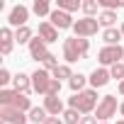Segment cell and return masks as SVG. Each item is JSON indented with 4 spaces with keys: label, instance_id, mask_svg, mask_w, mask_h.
Instances as JSON below:
<instances>
[{
    "label": "cell",
    "instance_id": "22",
    "mask_svg": "<svg viewBox=\"0 0 124 124\" xmlns=\"http://www.w3.org/2000/svg\"><path fill=\"white\" fill-rule=\"evenodd\" d=\"M27 117H29V122H34V124H44V122L49 119V112H46L44 107H32V112H29Z\"/></svg>",
    "mask_w": 124,
    "mask_h": 124
},
{
    "label": "cell",
    "instance_id": "12",
    "mask_svg": "<svg viewBox=\"0 0 124 124\" xmlns=\"http://www.w3.org/2000/svg\"><path fill=\"white\" fill-rule=\"evenodd\" d=\"M44 109L49 112V117H61L66 109H63V102H61L58 95H46L44 97Z\"/></svg>",
    "mask_w": 124,
    "mask_h": 124
},
{
    "label": "cell",
    "instance_id": "5",
    "mask_svg": "<svg viewBox=\"0 0 124 124\" xmlns=\"http://www.w3.org/2000/svg\"><path fill=\"white\" fill-rule=\"evenodd\" d=\"M51 80H54V76H49L46 68H37V71L32 73V90L46 97V95H49V85H51Z\"/></svg>",
    "mask_w": 124,
    "mask_h": 124
},
{
    "label": "cell",
    "instance_id": "30",
    "mask_svg": "<svg viewBox=\"0 0 124 124\" xmlns=\"http://www.w3.org/2000/svg\"><path fill=\"white\" fill-rule=\"evenodd\" d=\"M12 78H15V76H10V71H8V68H0V85L12 83Z\"/></svg>",
    "mask_w": 124,
    "mask_h": 124
},
{
    "label": "cell",
    "instance_id": "19",
    "mask_svg": "<svg viewBox=\"0 0 124 124\" xmlns=\"http://www.w3.org/2000/svg\"><path fill=\"white\" fill-rule=\"evenodd\" d=\"M97 22H100V27L112 29V27H114V22H117V12H112V10H102V12H100V17H97Z\"/></svg>",
    "mask_w": 124,
    "mask_h": 124
},
{
    "label": "cell",
    "instance_id": "2",
    "mask_svg": "<svg viewBox=\"0 0 124 124\" xmlns=\"http://www.w3.org/2000/svg\"><path fill=\"white\" fill-rule=\"evenodd\" d=\"M97 105H100L97 90H93V88H85L83 93H76V95L68 100V107L78 109L80 114H90L93 109H97Z\"/></svg>",
    "mask_w": 124,
    "mask_h": 124
},
{
    "label": "cell",
    "instance_id": "32",
    "mask_svg": "<svg viewBox=\"0 0 124 124\" xmlns=\"http://www.w3.org/2000/svg\"><path fill=\"white\" fill-rule=\"evenodd\" d=\"M80 124H100V122H97V117H90V114H83Z\"/></svg>",
    "mask_w": 124,
    "mask_h": 124
},
{
    "label": "cell",
    "instance_id": "4",
    "mask_svg": "<svg viewBox=\"0 0 124 124\" xmlns=\"http://www.w3.org/2000/svg\"><path fill=\"white\" fill-rule=\"evenodd\" d=\"M97 61L102 63V68L105 66H114V63H122L124 61V49L122 46H102L100 51H97Z\"/></svg>",
    "mask_w": 124,
    "mask_h": 124
},
{
    "label": "cell",
    "instance_id": "15",
    "mask_svg": "<svg viewBox=\"0 0 124 124\" xmlns=\"http://www.w3.org/2000/svg\"><path fill=\"white\" fill-rule=\"evenodd\" d=\"M12 90H17V93H22V95H29V93H34V90H32V76L17 73V76L12 78Z\"/></svg>",
    "mask_w": 124,
    "mask_h": 124
},
{
    "label": "cell",
    "instance_id": "29",
    "mask_svg": "<svg viewBox=\"0 0 124 124\" xmlns=\"http://www.w3.org/2000/svg\"><path fill=\"white\" fill-rule=\"evenodd\" d=\"M109 76H112L114 80L122 83V80H124V63H114V66L109 68Z\"/></svg>",
    "mask_w": 124,
    "mask_h": 124
},
{
    "label": "cell",
    "instance_id": "27",
    "mask_svg": "<svg viewBox=\"0 0 124 124\" xmlns=\"http://www.w3.org/2000/svg\"><path fill=\"white\" fill-rule=\"evenodd\" d=\"M97 3H100L102 10H112V12H117L119 8H124V0H97Z\"/></svg>",
    "mask_w": 124,
    "mask_h": 124
},
{
    "label": "cell",
    "instance_id": "36",
    "mask_svg": "<svg viewBox=\"0 0 124 124\" xmlns=\"http://www.w3.org/2000/svg\"><path fill=\"white\" fill-rule=\"evenodd\" d=\"M122 37H124V24H122Z\"/></svg>",
    "mask_w": 124,
    "mask_h": 124
},
{
    "label": "cell",
    "instance_id": "34",
    "mask_svg": "<svg viewBox=\"0 0 124 124\" xmlns=\"http://www.w3.org/2000/svg\"><path fill=\"white\" fill-rule=\"evenodd\" d=\"M119 93H122V95H124V80H122V83H119Z\"/></svg>",
    "mask_w": 124,
    "mask_h": 124
},
{
    "label": "cell",
    "instance_id": "26",
    "mask_svg": "<svg viewBox=\"0 0 124 124\" xmlns=\"http://www.w3.org/2000/svg\"><path fill=\"white\" fill-rule=\"evenodd\" d=\"M80 10L85 12V17H95V12L100 10V3H97V0H83V8Z\"/></svg>",
    "mask_w": 124,
    "mask_h": 124
},
{
    "label": "cell",
    "instance_id": "1",
    "mask_svg": "<svg viewBox=\"0 0 124 124\" xmlns=\"http://www.w3.org/2000/svg\"><path fill=\"white\" fill-rule=\"evenodd\" d=\"M88 51H90V41L88 39H80V37L63 39V58H66V63H76V61L85 58Z\"/></svg>",
    "mask_w": 124,
    "mask_h": 124
},
{
    "label": "cell",
    "instance_id": "39",
    "mask_svg": "<svg viewBox=\"0 0 124 124\" xmlns=\"http://www.w3.org/2000/svg\"><path fill=\"white\" fill-rule=\"evenodd\" d=\"M122 63H124V61H122Z\"/></svg>",
    "mask_w": 124,
    "mask_h": 124
},
{
    "label": "cell",
    "instance_id": "14",
    "mask_svg": "<svg viewBox=\"0 0 124 124\" xmlns=\"http://www.w3.org/2000/svg\"><path fill=\"white\" fill-rule=\"evenodd\" d=\"M12 46H15V34H12L10 27H3V29H0V54L8 56L12 51Z\"/></svg>",
    "mask_w": 124,
    "mask_h": 124
},
{
    "label": "cell",
    "instance_id": "16",
    "mask_svg": "<svg viewBox=\"0 0 124 124\" xmlns=\"http://www.w3.org/2000/svg\"><path fill=\"white\" fill-rule=\"evenodd\" d=\"M29 56H32V58H37V61H44V58L49 56V51H46V44H44L39 37L29 41Z\"/></svg>",
    "mask_w": 124,
    "mask_h": 124
},
{
    "label": "cell",
    "instance_id": "25",
    "mask_svg": "<svg viewBox=\"0 0 124 124\" xmlns=\"http://www.w3.org/2000/svg\"><path fill=\"white\" fill-rule=\"evenodd\" d=\"M61 117H63V122H66V124H80V119H83V114H80L78 109H73V107H68Z\"/></svg>",
    "mask_w": 124,
    "mask_h": 124
},
{
    "label": "cell",
    "instance_id": "31",
    "mask_svg": "<svg viewBox=\"0 0 124 124\" xmlns=\"http://www.w3.org/2000/svg\"><path fill=\"white\" fill-rule=\"evenodd\" d=\"M58 93H61V80H56V78H54V80H51V85H49V95H58Z\"/></svg>",
    "mask_w": 124,
    "mask_h": 124
},
{
    "label": "cell",
    "instance_id": "28",
    "mask_svg": "<svg viewBox=\"0 0 124 124\" xmlns=\"http://www.w3.org/2000/svg\"><path fill=\"white\" fill-rule=\"evenodd\" d=\"M41 66H44V68H46V71H56V68H58V66H61V63H58V58H56V56H54V54H51V51H49V56H46V58H44V61H41Z\"/></svg>",
    "mask_w": 124,
    "mask_h": 124
},
{
    "label": "cell",
    "instance_id": "10",
    "mask_svg": "<svg viewBox=\"0 0 124 124\" xmlns=\"http://www.w3.org/2000/svg\"><path fill=\"white\" fill-rule=\"evenodd\" d=\"M49 22H51V24H54L56 29H71V27L76 24V22H73V17H71L68 12L58 10V8H56V10H54V12L49 15Z\"/></svg>",
    "mask_w": 124,
    "mask_h": 124
},
{
    "label": "cell",
    "instance_id": "11",
    "mask_svg": "<svg viewBox=\"0 0 124 124\" xmlns=\"http://www.w3.org/2000/svg\"><path fill=\"white\" fill-rule=\"evenodd\" d=\"M109 80H112V76H109V68H95V71L90 73V78H88V83H90V88H93V90H97V88H105Z\"/></svg>",
    "mask_w": 124,
    "mask_h": 124
},
{
    "label": "cell",
    "instance_id": "7",
    "mask_svg": "<svg viewBox=\"0 0 124 124\" xmlns=\"http://www.w3.org/2000/svg\"><path fill=\"white\" fill-rule=\"evenodd\" d=\"M97 29H100V22H97L95 17H83V20H78V22L73 24V32H76V37H80V39H88V37L97 34Z\"/></svg>",
    "mask_w": 124,
    "mask_h": 124
},
{
    "label": "cell",
    "instance_id": "3",
    "mask_svg": "<svg viewBox=\"0 0 124 124\" xmlns=\"http://www.w3.org/2000/svg\"><path fill=\"white\" fill-rule=\"evenodd\" d=\"M0 107H15L20 112H32V100H29V95L3 88L0 90Z\"/></svg>",
    "mask_w": 124,
    "mask_h": 124
},
{
    "label": "cell",
    "instance_id": "38",
    "mask_svg": "<svg viewBox=\"0 0 124 124\" xmlns=\"http://www.w3.org/2000/svg\"><path fill=\"white\" fill-rule=\"evenodd\" d=\"M100 124H107V122H100Z\"/></svg>",
    "mask_w": 124,
    "mask_h": 124
},
{
    "label": "cell",
    "instance_id": "13",
    "mask_svg": "<svg viewBox=\"0 0 124 124\" xmlns=\"http://www.w3.org/2000/svg\"><path fill=\"white\" fill-rule=\"evenodd\" d=\"M39 39L44 41V44H54V41H58V29L51 24V22H39Z\"/></svg>",
    "mask_w": 124,
    "mask_h": 124
},
{
    "label": "cell",
    "instance_id": "37",
    "mask_svg": "<svg viewBox=\"0 0 124 124\" xmlns=\"http://www.w3.org/2000/svg\"><path fill=\"white\" fill-rule=\"evenodd\" d=\"M117 124H124V119H119V122H117Z\"/></svg>",
    "mask_w": 124,
    "mask_h": 124
},
{
    "label": "cell",
    "instance_id": "23",
    "mask_svg": "<svg viewBox=\"0 0 124 124\" xmlns=\"http://www.w3.org/2000/svg\"><path fill=\"white\" fill-rule=\"evenodd\" d=\"M51 76H54L56 80H63V78H68V80H71V78H73L76 73L71 71V66H68V63H61V66H58L56 71H51Z\"/></svg>",
    "mask_w": 124,
    "mask_h": 124
},
{
    "label": "cell",
    "instance_id": "20",
    "mask_svg": "<svg viewBox=\"0 0 124 124\" xmlns=\"http://www.w3.org/2000/svg\"><path fill=\"white\" fill-rule=\"evenodd\" d=\"M56 8L71 15V12H76V10H80V8H83V3H80V0H56Z\"/></svg>",
    "mask_w": 124,
    "mask_h": 124
},
{
    "label": "cell",
    "instance_id": "35",
    "mask_svg": "<svg viewBox=\"0 0 124 124\" xmlns=\"http://www.w3.org/2000/svg\"><path fill=\"white\" fill-rule=\"evenodd\" d=\"M119 112H122V117H124V102H122V105H119Z\"/></svg>",
    "mask_w": 124,
    "mask_h": 124
},
{
    "label": "cell",
    "instance_id": "17",
    "mask_svg": "<svg viewBox=\"0 0 124 124\" xmlns=\"http://www.w3.org/2000/svg\"><path fill=\"white\" fill-rule=\"evenodd\" d=\"M119 39H122V29H117V27L102 32V41H105L107 46H119Z\"/></svg>",
    "mask_w": 124,
    "mask_h": 124
},
{
    "label": "cell",
    "instance_id": "9",
    "mask_svg": "<svg viewBox=\"0 0 124 124\" xmlns=\"http://www.w3.org/2000/svg\"><path fill=\"white\" fill-rule=\"evenodd\" d=\"M0 119H3L5 124H27V114L15 109V107H0Z\"/></svg>",
    "mask_w": 124,
    "mask_h": 124
},
{
    "label": "cell",
    "instance_id": "33",
    "mask_svg": "<svg viewBox=\"0 0 124 124\" xmlns=\"http://www.w3.org/2000/svg\"><path fill=\"white\" fill-rule=\"evenodd\" d=\"M44 124H66V122L61 119V117H49V119H46Z\"/></svg>",
    "mask_w": 124,
    "mask_h": 124
},
{
    "label": "cell",
    "instance_id": "6",
    "mask_svg": "<svg viewBox=\"0 0 124 124\" xmlns=\"http://www.w3.org/2000/svg\"><path fill=\"white\" fill-rule=\"evenodd\" d=\"M114 114H117V97H114V95L100 97V105H97V109H95L97 122H107V119L114 117Z\"/></svg>",
    "mask_w": 124,
    "mask_h": 124
},
{
    "label": "cell",
    "instance_id": "8",
    "mask_svg": "<svg viewBox=\"0 0 124 124\" xmlns=\"http://www.w3.org/2000/svg\"><path fill=\"white\" fill-rule=\"evenodd\" d=\"M27 20H29V10H27L24 5H15V8L10 10V17H8L10 27H15V29L27 27Z\"/></svg>",
    "mask_w": 124,
    "mask_h": 124
},
{
    "label": "cell",
    "instance_id": "21",
    "mask_svg": "<svg viewBox=\"0 0 124 124\" xmlns=\"http://www.w3.org/2000/svg\"><path fill=\"white\" fill-rule=\"evenodd\" d=\"M85 83H88V78H85L83 73H76V76L68 80V88H71L73 95H76V93H83V90H85Z\"/></svg>",
    "mask_w": 124,
    "mask_h": 124
},
{
    "label": "cell",
    "instance_id": "24",
    "mask_svg": "<svg viewBox=\"0 0 124 124\" xmlns=\"http://www.w3.org/2000/svg\"><path fill=\"white\" fill-rule=\"evenodd\" d=\"M34 37H32V29L29 27H20V29H15V41L17 44H29Z\"/></svg>",
    "mask_w": 124,
    "mask_h": 124
},
{
    "label": "cell",
    "instance_id": "18",
    "mask_svg": "<svg viewBox=\"0 0 124 124\" xmlns=\"http://www.w3.org/2000/svg\"><path fill=\"white\" fill-rule=\"evenodd\" d=\"M32 10H34V15H39V17H49V15L54 12L49 0H34V3H32Z\"/></svg>",
    "mask_w": 124,
    "mask_h": 124
}]
</instances>
